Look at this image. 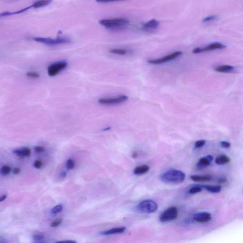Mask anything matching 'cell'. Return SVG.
<instances>
[{
    "label": "cell",
    "mask_w": 243,
    "mask_h": 243,
    "mask_svg": "<svg viewBox=\"0 0 243 243\" xmlns=\"http://www.w3.org/2000/svg\"><path fill=\"white\" fill-rule=\"evenodd\" d=\"M160 179L164 183L179 184L182 183L185 180V174L179 170L171 169L162 174Z\"/></svg>",
    "instance_id": "obj_1"
},
{
    "label": "cell",
    "mask_w": 243,
    "mask_h": 243,
    "mask_svg": "<svg viewBox=\"0 0 243 243\" xmlns=\"http://www.w3.org/2000/svg\"><path fill=\"white\" fill-rule=\"evenodd\" d=\"M101 25L109 29H117L126 26L129 23L128 19L123 18H117L112 19H101L99 21Z\"/></svg>",
    "instance_id": "obj_2"
},
{
    "label": "cell",
    "mask_w": 243,
    "mask_h": 243,
    "mask_svg": "<svg viewBox=\"0 0 243 243\" xmlns=\"http://www.w3.org/2000/svg\"><path fill=\"white\" fill-rule=\"evenodd\" d=\"M158 209V205L154 201L151 200H144L140 202L137 206V209L143 213H152Z\"/></svg>",
    "instance_id": "obj_3"
},
{
    "label": "cell",
    "mask_w": 243,
    "mask_h": 243,
    "mask_svg": "<svg viewBox=\"0 0 243 243\" xmlns=\"http://www.w3.org/2000/svg\"><path fill=\"white\" fill-rule=\"evenodd\" d=\"M34 41L40 43H42L48 45H56L63 44L69 43L70 42V39L67 38L58 37L56 39H52L49 38H34Z\"/></svg>",
    "instance_id": "obj_4"
},
{
    "label": "cell",
    "mask_w": 243,
    "mask_h": 243,
    "mask_svg": "<svg viewBox=\"0 0 243 243\" xmlns=\"http://www.w3.org/2000/svg\"><path fill=\"white\" fill-rule=\"evenodd\" d=\"M177 208L172 207L165 210L160 217V220L162 222H168L174 220L177 218Z\"/></svg>",
    "instance_id": "obj_5"
},
{
    "label": "cell",
    "mask_w": 243,
    "mask_h": 243,
    "mask_svg": "<svg viewBox=\"0 0 243 243\" xmlns=\"http://www.w3.org/2000/svg\"><path fill=\"white\" fill-rule=\"evenodd\" d=\"M68 66L65 61H60L51 64L47 68V74L50 77H54L62 71Z\"/></svg>",
    "instance_id": "obj_6"
},
{
    "label": "cell",
    "mask_w": 243,
    "mask_h": 243,
    "mask_svg": "<svg viewBox=\"0 0 243 243\" xmlns=\"http://www.w3.org/2000/svg\"><path fill=\"white\" fill-rule=\"evenodd\" d=\"M128 99V97L125 95L118 96L113 98H100L98 100V102L103 105H115L120 104L125 102Z\"/></svg>",
    "instance_id": "obj_7"
},
{
    "label": "cell",
    "mask_w": 243,
    "mask_h": 243,
    "mask_svg": "<svg viewBox=\"0 0 243 243\" xmlns=\"http://www.w3.org/2000/svg\"><path fill=\"white\" fill-rule=\"evenodd\" d=\"M182 53V52L177 51V52H175L171 54L168 55L166 56L163 57L162 58L156 59H150V60H147V62L152 64H162V63H165V62H168V61L177 58L179 56L181 55Z\"/></svg>",
    "instance_id": "obj_8"
},
{
    "label": "cell",
    "mask_w": 243,
    "mask_h": 243,
    "mask_svg": "<svg viewBox=\"0 0 243 243\" xmlns=\"http://www.w3.org/2000/svg\"><path fill=\"white\" fill-rule=\"evenodd\" d=\"M226 47V46L222 44L219 43H214L211 44L209 45L203 47V48L198 47V48H195L193 51V52L195 54L200 53L212 51V50L222 49V48H225Z\"/></svg>",
    "instance_id": "obj_9"
},
{
    "label": "cell",
    "mask_w": 243,
    "mask_h": 243,
    "mask_svg": "<svg viewBox=\"0 0 243 243\" xmlns=\"http://www.w3.org/2000/svg\"><path fill=\"white\" fill-rule=\"evenodd\" d=\"M193 219L199 223H206L211 219V215L208 212H200L194 215Z\"/></svg>",
    "instance_id": "obj_10"
},
{
    "label": "cell",
    "mask_w": 243,
    "mask_h": 243,
    "mask_svg": "<svg viewBox=\"0 0 243 243\" xmlns=\"http://www.w3.org/2000/svg\"><path fill=\"white\" fill-rule=\"evenodd\" d=\"M213 159V156L210 155L201 158L197 164V168L201 169L208 166L211 163Z\"/></svg>",
    "instance_id": "obj_11"
},
{
    "label": "cell",
    "mask_w": 243,
    "mask_h": 243,
    "mask_svg": "<svg viewBox=\"0 0 243 243\" xmlns=\"http://www.w3.org/2000/svg\"><path fill=\"white\" fill-rule=\"evenodd\" d=\"M159 25V21L155 19H152L144 23L142 25V28L145 30H152L157 29Z\"/></svg>",
    "instance_id": "obj_12"
},
{
    "label": "cell",
    "mask_w": 243,
    "mask_h": 243,
    "mask_svg": "<svg viewBox=\"0 0 243 243\" xmlns=\"http://www.w3.org/2000/svg\"><path fill=\"white\" fill-rule=\"evenodd\" d=\"M13 152L18 157L23 158L29 156L31 153V151L28 148H23L19 149L14 150Z\"/></svg>",
    "instance_id": "obj_13"
},
{
    "label": "cell",
    "mask_w": 243,
    "mask_h": 243,
    "mask_svg": "<svg viewBox=\"0 0 243 243\" xmlns=\"http://www.w3.org/2000/svg\"><path fill=\"white\" fill-rule=\"evenodd\" d=\"M191 179L196 182H208L211 181L212 179L211 176L208 175H194L191 176Z\"/></svg>",
    "instance_id": "obj_14"
},
{
    "label": "cell",
    "mask_w": 243,
    "mask_h": 243,
    "mask_svg": "<svg viewBox=\"0 0 243 243\" xmlns=\"http://www.w3.org/2000/svg\"><path fill=\"white\" fill-rule=\"evenodd\" d=\"M125 230V228L121 227V228H116L114 229H111L102 232L101 234L104 235H113L123 233Z\"/></svg>",
    "instance_id": "obj_15"
},
{
    "label": "cell",
    "mask_w": 243,
    "mask_h": 243,
    "mask_svg": "<svg viewBox=\"0 0 243 243\" xmlns=\"http://www.w3.org/2000/svg\"><path fill=\"white\" fill-rule=\"evenodd\" d=\"M149 167L144 165L140 166L134 169V173L137 175H141L148 173L149 171Z\"/></svg>",
    "instance_id": "obj_16"
},
{
    "label": "cell",
    "mask_w": 243,
    "mask_h": 243,
    "mask_svg": "<svg viewBox=\"0 0 243 243\" xmlns=\"http://www.w3.org/2000/svg\"><path fill=\"white\" fill-rule=\"evenodd\" d=\"M202 187L212 193H218L221 191V186L220 185H204Z\"/></svg>",
    "instance_id": "obj_17"
},
{
    "label": "cell",
    "mask_w": 243,
    "mask_h": 243,
    "mask_svg": "<svg viewBox=\"0 0 243 243\" xmlns=\"http://www.w3.org/2000/svg\"><path fill=\"white\" fill-rule=\"evenodd\" d=\"M230 162V159L226 155H222L218 156L215 160V163L217 164L222 165L226 164Z\"/></svg>",
    "instance_id": "obj_18"
},
{
    "label": "cell",
    "mask_w": 243,
    "mask_h": 243,
    "mask_svg": "<svg viewBox=\"0 0 243 243\" xmlns=\"http://www.w3.org/2000/svg\"><path fill=\"white\" fill-rule=\"evenodd\" d=\"M235 68L230 65H222L217 67L215 69V71L220 72H228L232 71L234 70Z\"/></svg>",
    "instance_id": "obj_19"
},
{
    "label": "cell",
    "mask_w": 243,
    "mask_h": 243,
    "mask_svg": "<svg viewBox=\"0 0 243 243\" xmlns=\"http://www.w3.org/2000/svg\"><path fill=\"white\" fill-rule=\"evenodd\" d=\"M31 8H33L32 5H31V6H29V7H26V8H24V9H22V10H19V11H17V12H13V13H11V12H5V13L1 14V16H6L12 15L20 14V13H23V12L27 11L28 10H29V9Z\"/></svg>",
    "instance_id": "obj_20"
},
{
    "label": "cell",
    "mask_w": 243,
    "mask_h": 243,
    "mask_svg": "<svg viewBox=\"0 0 243 243\" xmlns=\"http://www.w3.org/2000/svg\"><path fill=\"white\" fill-rule=\"evenodd\" d=\"M51 2V1H39L34 3L32 4V6H33V8H40V7H43V6L47 5Z\"/></svg>",
    "instance_id": "obj_21"
},
{
    "label": "cell",
    "mask_w": 243,
    "mask_h": 243,
    "mask_svg": "<svg viewBox=\"0 0 243 243\" xmlns=\"http://www.w3.org/2000/svg\"><path fill=\"white\" fill-rule=\"evenodd\" d=\"M12 169L9 166L4 165L1 168V173L3 175H7L11 173Z\"/></svg>",
    "instance_id": "obj_22"
},
{
    "label": "cell",
    "mask_w": 243,
    "mask_h": 243,
    "mask_svg": "<svg viewBox=\"0 0 243 243\" xmlns=\"http://www.w3.org/2000/svg\"><path fill=\"white\" fill-rule=\"evenodd\" d=\"M203 188L202 186H196L195 187H192L191 188L189 191V193L191 194H194L198 193L201 192L202 191Z\"/></svg>",
    "instance_id": "obj_23"
},
{
    "label": "cell",
    "mask_w": 243,
    "mask_h": 243,
    "mask_svg": "<svg viewBox=\"0 0 243 243\" xmlns=\"http://www.w3.org/2000/svg\"><path fill=\"white\" fill-rule=\"evenodd\" d=\"M63 207L62 205H58L56 206L52 209V211H51V213L53 215H56V214H58V213L61 212L62 209H63Z\"/></svg>",
    "instance_id": "obj_24"
},
{
    "label": "cell",
    "mask_w": 243,
    "mask_h": 243,
    "mask_svg": "<svg viewBox=\"0 0 243 243\" xmlns=\"http://www.w3.org/2000/svg\"><path fill=\"white\" fill-rule=\"evenodd\" d=\"M127 52L126 50H123V49H117V48L113 49L110 51V52L111 53L118 55H125L127 53Z\"/></svg>",
    "instance_id": "obj_25"
},
{
    "label": "cell",
    "mask_w": 243,
    "mask_h": 243,
    "mask_svg": "<svg viewBox=\"0 0 243 243\" xmlns=\"http://www.w3.org/2000/svg\"><path fill=\"white\" fill-rule=\"evenodd\" d=\"M67 168L69 170L73 169L75 166V162L74 160L72 159H69L67 161V164H66Z\"/></svg>",
    "instance_id": "obj_26"
},
{
    "label": "cell",
    "mask_w": 243,
    "mask_h": 243,
    "mask_svg": "<svg viewBox=\"0 0 243 243\" xmlns=\"http://www.w3.org/2000/svg\"><path fill=\"white\" fill-rule=\"evenodd\" d=\"M205 140H200L198 141L195 142V148H200L203 146L205 144Z\"/></svg>",
    "instance_id": "obj_27"
},
{
    "label": "cell",
    "mask_w": 243,
    "mask_h": 243,
    "mask_svg": "<svg viewBox=\"0 0 243 243\" xmlns=\"http://www.w3.org/2000/svg\"><path fill=\"white\" fill-rule=\"evenodd\" d=\"M26 76L30 78L37 79L40 77V75L36 72H29L26 74Z\"/></svg>",
    "instance_id": "obj_28"
},
{
    "label": "cell",
    "mask_w": 243,
    "mask_h": 243,
    "mask_svg": "<svg viewBox=\"0 0 243 243\" xmlns=\"http://www.w3.org/2000/svg\"><path fill=\"white\" fill-rule=\"evenodd\" d=\"M217 16L216 15H211L207 17L206 18L204 19L203 20V22H207L208 21H212V20H215V19H217Z\"/></svg>",
    "instance_id": "obj_29"
},
{
    "label": "cell",
    "mask_w": 243,
    "mask_h": 243,
    "mask_svg": "<svg viewBox=\"0 0 243 243\" xmlns=\"http://www.w3.org/2000/svg\"><path fill=\"white\" fill-rule=\"evenodd\" d=\"M42 166V163L40 160H36L34 162V166L35 167V168H37V169H40V168H41Z\"/></svg>",
    "instance_id": "obj_30"
},
{
    "label": "cell",
    "mask_w": 243,
    "mask_h": 243,
    "mask_svg": "<svg viewBox=\"0 0 243 243\" xmlns=\"http://www.w3.org/2000/svg\"><path fill=\"white\" fill-rule=\"evenodd\" d=\"M220 145L223 148H229L231 146V144L229 142L227 141H222L220 142Z\"/></svg>",
    "instance_id": "obj_31"
},
{
    "label": "cell",
    "mask_w": 243,
    "mask_h": 243,
    "mask_svg": "<svg viewBox=\"0 0 243 243\" xmlns=\"http://www.w3.org/2000/svg\"><path fill=\"white\" fill-rule=\"evenodd\" d=\"M62 219H58V220H56L54 222H53L52 224V227H58V226L60 225L62 223Z\"/></svg>",
    "instance_id": "obj_32"
},
{
    "label": "cell",
    "mask_w": 243,
    "mask_h": 243,
    "mask_svg": "<svg viewBox=\"0 0 243 243\" xmlns=\"http://www.w3.org/2000/svg\"><path fill=\"white\" fill-rule=\"evenodd\" d=\"M35 151L38 152H43L45 150V148L43 146H36L34 148Z\"/></svg>",
    "instance_id": "obj_33"
},
{
    "label": "cell",
    "mask_w": 243,
    "mask_h": 243,
    "mask_svg": "<svg viewBox=\"0 0 243 243\" xmlns=\"http://www.w3.org/2000/svg\"><path fill=\"white\" fill-rule=\"evenodd\" d=\"M218 183L222 184V183H226L227 181V179L226 178L222 177L220 178H219V179H218Z\"/></svg>",
    "instance_id": "obj_34"
},
{
    "label": "cell",
    "mask_w": 243,
    "mask_h": 243,
    "mask_svg": "<svg viewBox=\"0 0 243 243\" xmlns=\"http://www.w3.org/2000/svg\"><path fill=\"white\" fill-rule=\"evenodd\" d=\"M33 238H34V240H41V239H42L43 238V236L42 235H34V236H33Z\"/></svg>",
    "instance_id": "obj_35"
},
{
    "label": "cell",
    "mask_w": 243,
    "mask_h": 243,
    "mask_svg": "<svg viewBox=\"0 0 243 243\" xmlns=\"http://www.w3.org/2000/svg\"><path fill=\"white\" fill-rule=\"evenodd\" d=\"M55 243H77V242L72 240H66V241H60Z\"/></svg>",
    "instance_id": "obj_36"
},
{
    "label": "cell",
    "mask_w": 243,
    "mask_h": 243,
    "mask_svg": "<svg viewBox=\"0 0 243 243\" xmlns=\"http://www.w3.org/2000/svg\"><path fill=\"white\" fill-rule=\"evenodd\" d=\"M20 170L19 168H15L14 169L13 173H14V174H19V173H20Z\"/></svg>",
    "instance_id": "obj_37"
},
{
    "label": "cell",
    "mask_w": 243,
    "mask_h": 243,
    "mask_svg": "<svg viewBox=\"0 0 243 243\" xmlns=\"http://www.w3.org/2000/svg\"><path fill=\"white\" fill-rule=\"evenodd\" d=\"M6 198H7V195H6V194H4V195H3V196H1V197L0 198V202H3V201H4V200L6 199Z\"/></svg>",
    "instance_id": "obj_38"
},
{
    "label": "cell",
    "mask_w": 243,
    "mask_h": 243,
    "mask_svg": "<svg viewBox=\"0 0 243 243\" xmlns=\"http://www.w3.org/2000/svg\"><path fill=\"white\" fill-rule=\"evenodd\" d=\"M137 156L138 153L136 152H135L133 153V155H132V157H133L134 158H136V157H137Z\"/></svg>",
    "instance_id": "obj_39"
},
{
    "label": "cell",
    "mask_w": 243,
    "mask_h": 243,
    "mask_svg": "<svg viewBox=\"0 0 243 243\" xmlns=\"http://www.w3.org/2000/svg\"><path fill=\"white\" fill-rule=\"evenodd\" d=\"M67 175V174L65 172H63V173H61V177L65 178Z\"/></svg>",
    "instance_id": "obj_40"
}]
</instances>
